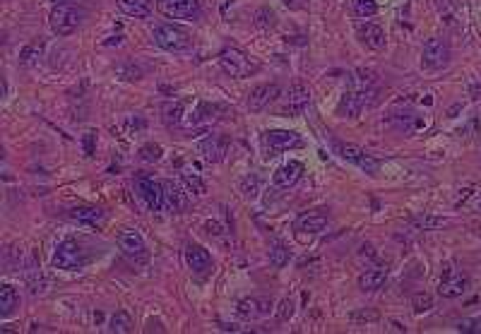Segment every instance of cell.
<instances>
[{
  "label": "cell",
  "mask_w": 481,
  "mask_h": 334,
  "mask_svg": "<svg viewBox=\"0 0 481 334\" xmlns=\"http://www.w3.org/2000/svg\"><path fill=\"white\" fill-rule=\"evenodd\" d=\"M356 34L361 39L363 46H368L371 50H383L385 44H388V37H385V29L378 27L373 22H363L356 27Z\"/></svg>",
  "instance_id": "cell-17"
},
{
  "label": "cell",
  "mask_w": 481,
  "mask_h": 334,
  "mask_svg": "<svg viewBox=\"0 0 481 334\" xmlns=\"http://www.w3.org/2000/svg\"><path fill=\"white\" fill-rule=\"evenodd\" d=\"M164 195H166V207H169L171 212H185L188 210V192L181 190V185L171 183V180H166L164 183Z\"/></svg>",
  "instance_id": "cell-21"
},
{
  "label": "cell",
  "mask_w": 481,
  "mask_h": 334,
  "mask_svg": "<svg viewBox=\"0 0 481 334\" xmlns=\"http://www.w3.org/2000/svg\"><path fill=\"white\" fill-rule=\"evenodd\" d=\"M39 53H42L39 46H27L22 50V63L24 65H34V63H37V58H39Z\"/></svg>",
  "instance_id": "cell-37"
},
{
  "label": "cell",
  "mask_w": 481,
  "mask_h": 334,
  "mask_svg": "<svg viewBox=\"0 0 481 334\" xmlns=\"http://www.w3.org/2000/svg\"><path fill=\"white\" fill-rule=\"evenodd\" d=\"M109 332H118V334L133 332V320H130L128 313H123V310L116 313V315L111 317V322H109Z\"/></svg>",
  "instance_id": "cell-27"
},
{
  "label": "cell",
  "mask_w": 481,
  "mask_h": 334,
  "mask_svg": "<svg viewBox=\"0 0 481 334\" xmlns=\"http://www.w3.org/2000/svg\"><path fill=\"white\" fill-rule=\"evenodd\" d=\"M84 151H87V154H92L94 151V133L84 135Z\"/></svg>",
  "instance_id": "cell-38"
},
{
  "label": "cell",
  "mask_w": 481,
  "mask_h": 334,
  "mask_svg": "<svg viewBox=\"0 0 481 334\" xmlns=\"http://www.w3.org/2000/svg\"><path fill=\"white\" fill-rule=\"evenodd\" d=\"M118 248L123 250V255L133 262H145L147 260V243L143 234L135 229H123L118 234Z\"/></svg>",
  "instance_id": "cell-10"
},
{
  "label": "cell",
  "mask_w": 481,
  "mask_h": 334,
  "mask_svg": "<svg viewBox=\"0 0 481 334\" xmlns=\"http://www.w3.org/2000/svg\"><path fill=\"white\" fill-rule=\"evenodd\" d=\"M469 281L462 272L457 270H445L443 279H440V286H438V293L443 298H460L464 291H467Z\"/></svg>",
  "instance_id": "cell-13"
},
{
  "label": "cell",
  "mask_w": 481,
  "mask_h": 334,
  "mask_svg": "<svg viewBox=\"0 0 481 334\" xmlns=\"http://www.w3.org/2000/svg\"><path fill=\"white\" fill-rule=\"evenodd\" d=\"M135 188H138V195L143 197V202L147 205V210L161 212L166 207L164 183L154 180L152 176H138V178H135Z\"/></svg>",
  "instance_id": "cell-6"
},
{
  "label": "cell",
  "mask_w": 481,
  "mask_h": 334,
  "mask_svg": "<svg viewBox=\"0 0 481 334\" xmlns=\"http://www.w3.org/2000/svg\"><path fill=\"white\" fill-rule=\"evenodd\" d=\"M445 224H448V219H445V216H433V214L417 216V219L412 221V226H414V229H419V231H435V229H443Z\"/></svg>",
  "instance_id": "cell-26"
},
{
  "label": "cell",
  "mask_w": 481,
  "mask_h": 334,
  "mask_svg": "<svg viewBox=\"0 0 481 334\" xmlns=\"http://www.w3.org/2000/svg\"><path fill=\"white\" fill-rule=\"evenodd\" d=\"M19 306V293L15 286L3 284L0 286V317H10L15 313V308Z\"/></svg>",
  "instance_id": "cell-25"
},
{
  "label": "cell",
  "mask_w": 481,
  "mask_h": 334,
  "mask_svg": "<svg viewBox=\"0 0 481 334\" xmlns=\"http://www.w3.org/2000/svg\"><path fill=\"white\" fill-rule=\"evenodd\" d=\"M457 330L467 334H481V317H467V320L457 322Z\"/></svg>",
  "instance_id": "cell-35"
},
{
  "label": "cell",
  "mask_w": 481,
  "mask_h": 334,
  "mask_svg": "<svg viewBox=\"0 0 481 334\" xmlns=\"http://www.w3.org/2000/svg\"><path fill=\"white\" fill-rule=\"evenodd\" d=\"M412 308H414V313H417V315H424V313L433 310V298H431V293H426V291L414 293V296H412Z\"/></svg>",
  "instance_id": "cell-31"
},
{
  "label": "cell",
  "mask_w": 481,
  "mask_h": 334,
  "mask_svg": "<svg viewBox=\"0 0 481 334\" xmlns=\"http://www.w3.org/2000/svg\"><path fill=\"white\" fill-rule=\"evenodd\" d=\"M156 10L169 19H195L202 15L200 0H159Z\"/></svg>",
  "instance_id": "cell-8"
},
{
  "label": "cell",
  "mask_w": 481,
  "mask_h": 334,
  "mask_svg": "<svg viewBox=\"0 0 481 334\" xmlns=\"http://www.w3.org/2000/svg\"><path fill=\"white\" fill-rule=\"evenodd\" d=\"M421 63L431 70H440L450 63V46L445 39L440 37H433L424 44V50H421Z\"/></svg>",
  "instance_id": "cell-9"
},
{
  "label": "cell",
  "mask_w": 481,
  "mask_h": 334,
  "mask_svg": "<svg viewBox=\"0 0 481 334\" xmlns=\"http://www.w3.org/2000/svg\"><path fill=\"white\" fill-rule=\"evenodd\" d=\"M262 145H265V156H277L280 151H287V149H293V147H301L303 140L298 133L293 130H267L262 135Z\"/></svg>",
  "instance_id": "cell-7"
},
{
  "label": "cell",
  "mask_w": 481,
  "mask_h": 334,
  "mask_svg": "<svg viewBox=\"0 0 481 334\" xmlns=\"http://www.w3.org/2000/svg\"><path fill=\"white\" fill-rule=\"evenodd\" d=\"M140 159L143 161H159L161 159V147L159 145H145L140 149Z\"/></svg>",
  "instance_id": "cell-36"
},
{
  "label": "cell",
  "mask_w": 481,
  "mask_h": 334,
  "mask_svg": "<svg viewBox=\"0 0 481 334\" xmlns=\"http://www.w3.org/2000/svg\"><path fill=\"white\" fill-rule=\"evenodd\" d=\"M226 149H229V142H226V138H219V135H210V138L202 140V145H200V151L210 161H221Z\"/></svg>",
  "instance_id": "cell-22"
},
{
  "label": "cell",
  "mask_w": 481,
  "mask_h": 334,
  "mask_svg": "<svg viewBox=\"0 0 481 334\" xmlns=\"http://www.w3.org/2000/svg\"><path fill=\"white\" fill-rule=\"evenodd\" d=\"M267 255H270V262L275 267H284L289 265V250L282 243H272L270 245V250H267Z\"/></svg>",
  "instance_id": "cell-32"
},
{
  "label": "cell",
  "mask_w": 481,
  "mask_h": 334,
  "mask_svg": "<svg viewBox=\"0 0 481 334\" xmlns=\"http://www.w3.org/2000/svg\"><path fill=\"white\" fill-rule=\"evenodd\" d=\"M311 104V89L303 82H293L287 92V106L284 111L291 115H301L306 111V106Z\"/></svg>",
  "instance_id": "cell-15"
},
{
  "label": "cell",
  "mask_w": 481,
  "mask_h": 334,
  "mask_svg": "<svg viewBox=\"0 0 481 334\" xmlns=\"http://www.w3.org/2000/svg\"><path fill=\"white\" fill-rule=\"evenodd\" d=\"M241 192H243V197H248V200L257 197V192H260V180H257L255 176H246V178L241 180Z\"/></svg>",
  "instance_id": "cell-33"
},
{
  "label": "cell",
  "mask_w": 481,
  "mask_h": 334,
  "mask_svg": "<svg viewBox=\"0 0 481 334\" xmlns=\"http://www.w3.org/2000/svg\"><path fill=\"white\" fill-rule=\"evenodd\" d=\"M70 219L80 221V224H89V226H101L106 219L104 210L94 205H78L70 210Z\"/></svg>",
  "instance_id": "cell-19"
},
{
  "label": "cell",
  "mask_w": 481,
  "mask_h": 334,
  "mask_svg": "<svg viewBox=\"0 0 481 334\" xmlns=\"http://www.w3.org/2000/svg\"><path fill=\"white\" fill-rule=\"evenodd\" d=\"M181 178H183V183H185V188H188V192H192V195H205V190H207L205 180H202L197 174H192L190 169H183Z\"/></svg>",
  "instance_id": "cell-28"
},
{
  "label": "cell",
  "mask_w": 481,
  "mask_h": 334,
  "mask_svg": "<svg viewBox=\"0 0 481 334\" xmlns=\"http://www.w3.org/2000/svg\"><path fill=\"white\" fill-rule=\"evenodd\" d=\"M84 10L78 8V5H70V3H58L48 15V24H51V32L58 34V37H70L73 32H78L80 24L84 19Z\"/></svg>",
  "instance_id": "cell-1"
},
{
  "label": "cell",
  "mask_w": 481,
  "mask_h": 334,
  "mask_svg": "<svg viewBox=\"0 0 481 334\" xmlns=\"http://www.w3.org/2000/svg\"><path fill=\"white\" fill-rule=\"evenodd\" d=\"M219 68L224 70L229 77H251V75H255L257 70H260V65L255 63V60L248 58L243 50L239 48H226L221 50L219 55Z\"/></svg>",
  "instance_id": "cell-3"
},
{
  "label": "cell",
  "mask_w": 481,
  "mask_h": 334,
  "mask_svg": "<svg viewBox=\"0 0 481 334\" xmlns=\"http://www.w3.org/2000/svg\"><path fill=\"white\" fill-rule=\"evenodd\" d=\"M327 226V214L320 210L316 212H306L296 219V231H303V234H320Z\"/></svg>",
  "instance_id": "cell-20"
},
{
  "label": "cell",
  "mask_w": 481,
  "mask_h": 334,
  "mask_svg": "<svg viewBox=\"0 0 481 334\" xmlns=\"http://www.w3.org/2000/svg\"><path fill=\"white\" fill-rule=\"evenodd\" d=\"M152 39L159 48L169 50V53H181V50L190 48V37L185 29L176 27V24H159L152 32Z\"/></svg>",
  "instance_id": "cell-4"
},
{
  "label": "cell",
  "mask_w": 481,
  "mask_h": 334,
  "mask_svg": "<svg viewBox=\"0 0 481 334\" xmlns=\"http://www.w3.org/2000/svg\"><path fill=\"white\" fill-rule=\"evenodd\" d=\"M385 279H388V270L385 267H373V270H366L361 277H359V288L361 291H378Z\"/></svg>",
  "instance_id": "cell-24"
},
{
  "label": "cell",
  "mask_w": 481,
  "mask_h": 334,
  "mask_svg": "<svg viewBox=\"0 0 481 334\" xmlns=\"http://www.w3.org/2000/svg\"><path fill=\"white\" fill-rule=\"evenodd\" d=\"M303 176V164L301 161H287L275 171V185L280 188H293Z\"/></svg>",
  "instance_id": "cell-18"
},
{
  "label": "cell",
  "mask_w": 481,
  "mask_h": 334,
  "mask_svg": "<svg viewBox=\"0 0 481 334\" xmlns=\"http://www.w3.org/2000/svg\"><path fill=\"white\" fill-rule=\"evenodd\" d=\"M118 10L128 17L135 19H147L152 15V3L149 0H116Z\"/></svg>",
  "instance_id": "cell-23"
},
{
  "label": "cell",
  "mask_w": 481,
  "mask_h": 334,
  "mask_svg": "<svg viewBox=\"0 0 481 334\" xmlns=\"http://www.w3.org/2000/svg\"><path fill=\"white\" fill-rule=\"evenodd\" d=\"M280 94H282L280 84H275V82H270V84H257L255 89H251V94H248V99H246L248 111L257 113V111L270 109V104H275V101L280 99Z\"/></svg>",
  "instance_id": "cell-11"
},
{
  "label": "cell",
  "mask_w": 481,
  "mask_h": 334,
  "mask_svg": "<svg viewBox=\"0 0 481 334\" xmlns=\"http://www.w3.org/2000/svg\"><path fill=\"white\" fill-rule=\"evenodd\" d=\"M185 265L190 267V272L195 275H207L212 270V255L210 250H205L197 243H188L185 245Z\"/></svg>",
  "instance_id": "cell-14"
},
{
  "label": "cell",
  "mask_w": 481,
  "mask_h": 334,
  "mask_svg": "<svg viewBox=\"0 0 481 334\" xmlns=\"http://www.w3.org/2000/svg\"><path fill=\"white\" fill-rule=\"evenodd\" d=\"M366 101H368V89L352 87L349 92H344L342 101H339V113L349 115V118H356L363 111V106H366Z\"/></svg>",
  "instance_id": "cell-16"
},
{
  "label": "cell",
  "mask_w": 481,
  "mask_h": 334,
  "mask_svg": "<svg viewBox=\"0 0 481 334\" xmlns=\"http://www.w3.org/2000/svg\"><path fill=\"white\" fill-rule=\"evenodd\" d=\"M293 310H296V303H293L291 298H284V301L280 303V308H277V320H280V322L291 320Z\"/></svg>",
  "instance_id": "cell-34"
},
{
  "label": "cell",
  "mask_w": 481,
  "mask_h": 334,
  "mask_svg": "<svg viewBox=\"0 0 481 334\" xmlns=\"http://www.w3.org/2000/svg\"><path fill=\"white\" fill-rule=\"evenodd\" d=\"M87 252L82 250V245H80L78 241L73 239H65L63 243H58V248H55L53 252V267L55 270H82L84 265H87Z\"/></svg>",
  "instance_id": "cell-2"
},
{
  "label": "cell",
  "mask_w": 481,
  "mask_h": 334,
  "mask_svg": "<svg viewBox=\"0 0 481 334\" xmlns=\"http://www.w3.org/2000/svg\"><path fill=\"white\" fill-rule=\"evenodd\" d=\"M352 10H354V15H356V17L368 19V17H373V15L378 12V3H376V0H352Z\"/></svg>",
  "instance_id": "cell-30"
},
{
  "label": "cell",
  "mask_w": 481,
  "mask_h": 334,
  "mask_svg": "<svg viewBox=\"0 0 481 334\" xmlns=\"http://www.w3.org/2000/svg\"><path fill=\"white\" fill-rule=\"evenodd\" d=\"M55 3H58V0H55ZM60 3H63V0H60Z\"/></svg>",
  "instance_id": "cell-39"
},
{
  "label": "cell",
  "mask_w": 481,
  "mask_h": 334,
  "mask_svg": "<svg viewBox=\"0 0 481 334\" xmlns=\"http://www.w3.org/2000/svg\"><path fill=\"white\" fill-rule=\"evenodd\" d=\"M272 298H243V301H239V306H236V313L243 317V320H260V317L270 315L272 313Z\"/></svg>",
  "instance_id": "cell-12"
},
{
  "label": "cell",
  "mask_w": 481,
  "mask_h": 334,
  "mask_svg": "<svg viewBox=\"0 0 481 334\" xmlns=\"http://www.w3.org/2000/svg\"><path fill=\"white\" fill-rule=\"evenodd\" d=\"M335 154L339 156V159L347 161V164L359 166V169H361L363 174H368V176H376L378 169H381V164H378V161L373 159L368 151H363L361 147H356V145L335 142Z\"/></svg>",
  "instance_id": "cell-5"
},
{
  "label": "cell",
  "mask_w": 481,
  "mask_h": 334,
  "mask_svg": "<svg viewBox=\"0 0 481 334\" xmlns=\"http://www.w3.org/2000/svg\"><path fill=\"white\" fill-rule=\"evenodd\" d=\"M164 120L166 125H179L183 120V101H169V104H164Z\"/></svg>",
  "instance_id": "cell-29"
}]
</instances>
